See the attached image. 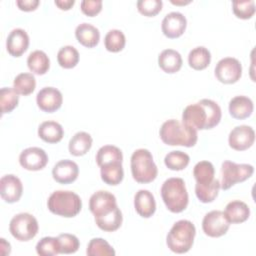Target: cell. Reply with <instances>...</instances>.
<instances>
[{"label":"cell","instance_id":"5bb4252c","mask_svg":"<svg viewBox=\"0 0 256 256\" xmlns=\"http://www.w3.org/2000/svg\"><path fill=\"white\" fill-rule=\"evenodd\" d=\"M36 103L43 112L53 113L61 107L63 96L55 87H44L37 93Z\"/></svg>","mask_w":256,"mask_h":256},{"label":"cell","instance_id":"f546056e","mask_svg":"<svg viewBox=\"0 0 256 256\" xmlns=\"http://www.w3.org/2000/svg\"><path fill=\"white\" fill-rule=\"evenodd\" d=\"M94 220H95V223L98 226V228H100L101 230H103L105 232H113V231H116L117 229H119L120 226L122 225L123 216H122V212H121L120 208L117 207L111 213H109L105 216H102V217L94 218Z\"/></svg>","mask_w":256,"mask_h":256},{"label":"cell","instance_id":"9c48e42d","mask_svg":"<svg viewBox=\"0 0 256 256\" xmlns=\"http://www.w3.org/2000/svg\"><path fill=\"white\" fill-rule=\"evenodd\" d=\"M214 74L219 82L223 84H233L242 76V65L236 58L225 57L217 62Z\"/></svg>","mask_w":256,"mask_h":256},{"label":"cell","instance_id":"8fae6325","mask_svg":"<svg viewBox=\"0 0 256 256\" xmlns=\"http://www.w3.org/2000/svg\"><path fill=\"white\" fill-rule=\"evenodd\" d=\"M118 207L116 197L105 190H99L91 195L89 199V209L94 218L105 216Z\"/></svg>","mask_w":256,"mask_h":256},{"label":"cell","instance_id":"cb8c5ba5","mask_svg":"<svg viewBox=\"0 0 256 256\" xmlns=\"http://www.w3.org/2000/svg\"><path fill=\"white\" fill-rule=\"evenodd\" d=\"M38 136L44 142L55 144L62 140L64 130L62 125L56 121H44L38 127Z\"/></svg>","mask_w":256,"mask_h":256},{"label":"cell","instance_id":"44dd1931","mask_svg":"<svg viewBox=\"0 0 256 256\" xmlns=\"http://www.w3.org/2000/svg\"><path fill=\"white\" fill-rule=\"evenodd\" d=\"M224 215L230 224H240L249 218L250 208L243 201L233 200L226 205Z\"/></svg>","mask_w":256,"mask_h":256},{"label":"cell","instance_id":"7c38bea8","mask_svg":"<svg viewBox=\"0 0 256 256\" xmlns=\"http://www.w3.org/2000/svg\"><path fill=\"white\" fill-rule=\"evenodd\" d=\"M255 141V132L251 126L240 125L234 127L228 136L229 146L236 151H244L250 148Z\"/></svg>","mask_w":256,"mask_h":256},{"label":"cell","instance_id":"d6a6232c","mask_svg":"<svg viewBox=\"0 0 256 256\" xmlns=\"http://www.w3.org/2000/svg\"><path fill=\"white\" fill-rule=\"evenodd\" d=\"M57 61L64 69L74 68L79 62V52L71 45L63 46L57 53Z\"/></svg>","mask_w":256,"mask_h":256},{"label":"cell","instance_id":"52a82bcc","mask_svg":"<svg viewBox=\"0 0 256 256\" xmlns=\"http://www.w3.org/2000/svg\"><path fill=\"white\" fill-rule=\"evenodd\" d=\"M254 173V167L251 164H238L226 160L221 165L220 189L228 190L237 183L249 179Z\"/></svg>","mask_w":256,"mask_h":256},{"label":"cell","instance_id":"d6986e66","mask_svg":"<svg viewBox=\"0 0 256 256\" xmlns=\"http://www.w3.org/2000/svg\"><path fill=\"white\" fill-rule=\"evenodd\" d=\"M134 208L138 215L150 218L156 211V201L149 190L141 189L134 195Z\"/></svg>","mask_w":256,"mask_h":256},{"label":"cell","instance_id":"4316f807","mask_svg":"<svg viewBox=\"0 0 256 256\" xmlns=\"http://www.w3.org/2000/svg\"><path fill=\"white\" fill-rule=\"evenodd\" d=\"M101 179L104 183L116 186L120 184L124 178V170L122 167V163L115 162L105 164L100 167Z\"/></svg>","mask_w":256,"mask_h":256},{"label":"cell","instance_id":"4dcf8cb0","mask_svg":"<svg viewBox=\"0 0 256 256\" xmlns=\"http://www.w3.org/2000/svg\"><path fill=\"white\" fill-rule=\"evenodd\" d=\"M220 190V181L214 179L211 183L208 184H198L195 185V194L198 200L202 203H211L213 202L219 193Z\"/></svg>","mask_w":256,"mask_h":256},{"label":"cell","instance_id":"6da1fadb","mask_svg":"<svg viewBox=\"0 0 256 256\" xmlns=\"http://www.w3.org/2000/svg\"><path fill=\"white\" fill-rule=\"evenodd\" d=\"M221 117V108L215 101L201 99L183 110L182 123L195 130H208L217 126Z\"/></svg>","mask_w":256,"mask_h":256},{"label":"cell","instance_id":"2e32d148","mask_svg":"<svg viewBox=\"0 0 256 256\" xmlns=\"http://www.w3.org/2000/svg\"><path fill=\"white\" fill-rule=\"evenodd\" d=\"M186 17L180 12H170L165 15L161 23L163 34L170 39L180 37L186 30Z\"/></svg>","mask_w":256,"mask_h":256},{"label":"cell","instance_id":"74e56055","mask_svg":"<svg viewBox=\"0 0 256 256\" xmlns=\"http://www.w3.org/2000/svg\"><path fill=\"white\" fill-rule=\"evenodd\" d=\"M19 94L14 88L3 87L0 90V104L2 114L12 112L19 103Z\"/></svg>","mask_w":256,"mask_h":256},{"label":"cell","instance_id":"4fadbf2b","mask_svg":"<svg viewBox=\"0 0 256 256\" xmlns=\"http://www.w3.org/2000/svg\"><path fill=\"white\" fill-rule=\"evenodd\" d=\"M19 163L28 171H39L47 165L48 156L40 147H29L20 153Z\"/></svg>","mask_w":256,"mask_h":256},{"label":"cell","instance_id":"1f68e13d","mask_svg":"<svg viewBox=\"0 0 256 256\" xmlns=\"http://www.w3.org/2000/svg\"><path fill=\"white\" fill-rule=\"evenodd\" d=\"M13 88L18 94L28 96L36 88V79L32 73H20L14 78Z\"/></svg>","mask_w":256,"mask_h":256},{"label":"cell","instance_id":"bcb514c9","mask_svg":"<svg viewBox=\"0 0 256 256\" xmlns=\"http://www.w3.org/2000/svg\"><path fill=\"white\" fill-rule=\"evenodd\" d=\"M0 252L2 255H8L11 252V245L4 238L0 239Z\"/></svg>","mask_w":256,"mask_h":256},{"label":"cell","instance_id":"b9f144b4","mask_svg":"<svg viewBox=\"0 0 256 256\" xmlns=\"http://www.w3.org/2000/svg\"><path fill=\"white\" fill-rule=\"evenodd\" d=\"M163 2L161 0H139L137 9L139 13L147 17L156 16L162 10Z\"/></svg>","mask_w":256,"mask_h":256},{"label":"cell","instance_id":"7bdbcfd3","mask_svg":"<svg viewBox=\"0 0 256 256\" xmlns=\"http://www.w3.org/2000/svg\"><path fill=\"white\" fill-rule=\"evenodd\" d=\"M102 1L101 0H83L80 4L81 11L89 17H94L99 14L102 10Z\"/></svg>","mask_w":256,"mask_h":256},{"label":"cell","instance_id":"f1b7e54d","mask_svg":"<svg viewBox=\"0 0 256 256\" xmlns=\"http://www.w3.org/2000/svg\"><path fill=\"white\" fill-rule=\"evenodd\" d=\"M123 161V154L122 151L114 146V145H104L99 148L96 154V163L99 167L109 164L119 162L122 163Z\"/></svg>","mask_w":256,"mask_h":256},{"label":"cell","instance_id":"484cf974","mask_svg":"<svg viewBox=\"0 0 256 256\" xmlns=\"http://www.w3.org/2000/svg\"><path fill=\"white\" fill-rule=\"evenodd\" d=\"M27 66L29 70L36 75H44L50 68V59L42 50L31 52L27 58Z\"/></svg>","mask_w":256,"mask_h":256},{"label":"cell","instance_id":"ffe728a7","mask_svg":"<svg viewBox=\"0 0 256 256\" xmlns=\"http://www.w3.org/2000/svg\"><path fill=\"white\" fill-rule=\"evenodd\" d=\"M228 108L229 113L233 118L242 120L251 116L254 110V105L249 97L238 95L230 100Z\"/></svg>","mask_w":256,"mask_h":256},{"label":"cell","instance_id":"60d3db41","mask_svg":"<svg viewBox=\"0 0 256 256\" xmlns=\"http://www.w3.org/2000/svg\"><path fill=\"white\" fill-rule=\"evenodd\" d=\"M232 10L237 18L247 20L252 18L255 14V2L253 0L246 1H233Z\"/></svg>","mask_w":256,"mask_h":256},{"label":"cell","instance_id":"ba28073f","mask_svg":"<svg viewBox=\"0 0 256 256\" xmlns=\"http://www.w3.org/2000/svg\"><path fill=\"white\" fill-rule=\"evenodd\" d=\"M39 230L37 219L30 213L16 214L10 221L9 231L18 241L26 242L33 239Z\"/></svg>","mask_w":256,"mask_h":256},{"label":"cell","instance_id":"7a4b0ae2","mask_svg":"<svg viewBox=\"0 0 256 256\" xmlns=\"http://www.w3.org/2000/svg\"><path fill=\"white\" fill-rule=\"evenodd\" d=\"M162 142L169 146L193 147L198 140L197 130L176 119L165 121L159 130Z\"/></svg>","mask_w":256,"mask_h":256},{"label":"cell","instance_id":"8d00e7d4","mask_svg":"<svg viewBox=\"0 0 256 256\" xmlns=\"http://www.w3.org/2000/svg\"><path fill=\"white\" fill-rule=\"evenodd\" d=\"M86 254L88 256H114L115 250L103 238H92L88 245Z\"/></svg>","mask_w":256,"mask_h":256},{"label":"cell","instance_id":"836d02e7","mask_svg":"<svg viewBox=\"0 0 256 256\" xmlns=\"http://www.w3.org/2000/svg\"><path fill=\"white\" fill-rule=\"evenodd\" d=\"M215 169L211 162L200 161L193 168V176L198 184H208L214 180Z\"/></svg>","mask_w":256,"mask_h":256},{"label":"cell","instance_id":"d4e9b609","mask_svg":"<svg viewBox=\"0 0 256 256\" xmlns=\"http://www.w3.org/2000/svg\"><path fill=\"white\" fill-rule=\"evenodd\" d=\"M93 139L91 135L84 131H79L72 136L68 144V150L71 155L79 157L85 155L91 148Z\"/></svg>","mask_w":256,"mask_h":256},{"label":"cell","instance_id":"7dc6e473","mask_svg":"<svg viewBox=\"0 0 256 256\" xmlns=\"http://www.w3.org/2000/svg\"><path fill=\"white\" fill-rule=\"evenodd\" d=\"M191 1H174V0H171V3L174 4V5H186V4H189Z\"/></svg>","mask_w":256,"mask_h":256},{"label":"cell","instance_id":"8992f818","mask_svg":"<svg viewBox=\"0 0 256 256\" xmlns=\"http://www.w3.org/2000/svg\"><path fill=\"white\" fill-rule=\"evenodd\" d=\"M131 173L133 179L141 184H147L154 181L158 174V169L154 163L151 152L140 148L135 150L130 159Z\"/></svg>","mask_w":256,"mask_h":256},{"label":"cell","instance_id":"603a6c76","mask_svg":"<svg viewBox=\"0 0 256 256\" xmlns=\"http://www.w3.org/2000/svg\"><path fill=\"white\" fill-rule=\"evenodd\" d=\"M183 61L180 53L174 49H165L158 56L159 67L168 74L178 72L182 67Z\"/></svg>","mask_w":256,"mask_h":256},{"label":"cell","instance_id":"83f0119b","mask_svg":"<svg viewBox=\"0 0 256 256\" xmlns=\"http://www.w3.org/2000/svg\"><path fill=\"white\" fill-rule=\"evenodd\" d=\"M211 62V53L204 46L193 48L188 54V64L194 70H203Z\"/></svg>","mask_w":256,"mask_h":256},{"label":"cell","instance_id":"7402d4cb","mask_svg":"<svg viewBox=\"0 0 256 256\" xmlns=\"http://www.w3.org/2000/svg\"><path fill=\"white\" fill-rule=\"evenodd\" d=\"M75 37L84 47L93 48L99 43L100 32L92 24L81 23L75 29Z\"/></svg>","mask_w":256,"mask_h":256},{"label":"cell","instance_id":"f6af8a7d","mask_svg":"<svg viewBox=\"0 0 256 256\" xmlns=\"http://www.w3.org/2000/svg\"><path fill=\"white\" fill-rule=\"evenodd\" d=\"M55 5L60 9V10H70L73 5L75 4L74 0H55L54 1Z\"/></svg>","mask_w":256,"mask_h":256},{"label":"cell","instance_id":"5b68a950","mask_svg":"<svg viewBox=\"0 0 256 256\" xmlns=\"http://www.w3.org/2000/svg\"><path fill=\"white\" fill-rule=\"evenodd\" d=\"M47 207L55 215L71 218L81 211L82 201L79 195L73 191L57 190L49 196Z\"/></svg>","mask_w":256,"mask_h":256},{"label":"cell","instance_id":"ee69618b","mask_svg":"<svg viewBox=\"0 0 256 256\" xmlns=\"http://www.w3.org/2000/svg\"><path fill=\"white\" fill-rule=\"evenodd\" d=\"M40 4L39 0H17L16 5L21 11L30 12L37 9L38 5Z\"/></svg>","mask_w":256,"mask_h":256},{"label":"cell","instance_id":"ac0fdd59","mask_svg":"<svg viewBox=\"0 0 256 256\" xmlns=\"http://www.w3.org/2000/svg\"><path fill=\"white\" fill-rule=\"evenodd\" d=\"M29 47V36L22 28L13 29L6 39L7 52L13 57H20Z\"/></svg>","mask_w":256,"mask_h":256},{"label":"cell","instance_id":"ab89813d","mask_svg":"<svg viewBox=\"0 0 256 256\" xmlns=\"http://www.w3.org/2000/svg\"><path fill=\"white\" fill-rule=\"evenodd\" d=\"M57 239L59 243L60 254H73L79 249L80 241L73 234L63 233L58 235Z\"/></svg>","mask_w":256,"mask_h":256},{"label":"cell","instance_id":"d590c367","mask_svg":"<svg viewBox=\"0 0 256 256\" xmlns=\"http://www.w3.org/2000/svg\"><path fill=\"white\" fill-rule=\"evenodd\" d=\"M190 162V157L187 153L179 150H174L166 154L164 158L165 166L173 171H181L185 169Z\"/></svg>","mask_w":256,"mask_h":256},{"label":"cell","instance_id":"f35d334b","mask_svg":"<svg viewBox=\"0 0 256 256\" xmlns=\"http://www.w3.org/2000/svg\"><path fill=\"white\" fill-rule=\"evenodd\" d=\"M36 252L40 256H55L60 254L57 237H43L36 244Z\"/></svg>","mask_w":256,"mask_h":256},{"label":"cell","instance_id":"277c9868","mask_svg":"<svg viewBox=\"0 0 256 256\" xmlns=\"http://www.w3.org/2000/svg\"><path fill=\"white\" fill-rule=\"evenodd\" d=\"M196 228L189 220H179L173 224L166 237L168 248L177 254L187 253L193 246Z\"/></svg>","mask_w":256,"mask_h":256},{"label":"cell","instance_id":"9a60e30c","mask_svg":"<svg viewBox=\"0 0 256 256\" xmlns=\"http://www.w3.org/2000/svg\"><path fill=\"white\" fill-rule=\"evenodd\" d=\"M23 193V185L21 180L13 175L7 174L0 179V195L7 203L18 202Z\"/></svg>","mask_w":256,"mask_h":256},{"label":"cell","instance_id":"3957f363","mask_svg":"<svg viewBox=\"0 0 256 256\" xmlns=\"http://www.w3.org/2000/svg\"><path fill=\"white\" fill-rule=\"evenodd\" d=\"M160 192L162 200L170 212L180 213L187 208L189 196L182 178H168L162 184Z\"/></svg>","mask_w":256,"mask_h":256},{"label":"cell","instance_id":"e575fe53","mask_svg":"<svg viewBox=\"0 0 256 256\" xmlns=\"http://www.w3.org/2000/svg\"><path fill=\"white\" fill-rule=\"evenodd\" d=\"M104 45L107 51L112 53L120 52L126 45V37L121 30L112 29L107 32L104 38Z\"/></svg>","mask_w":256,"mask_h":256},{"label":"cell","instance_id":"e0dca14e","mask_svg":"<svg viewBox=\"0 0 256 256\" xmlns=\"http://www.w3.org/2000/svg\"><path fill=\"white\" fill-rule=\"evenodd\" d=\"M79 175V167L76 162L64 159L57 162L52 169L53 179L60 184H70Z\"/></svg>","mask_w":256,"mask_h":256},{"label":"cell","instance_id":"30bf717a","mask_svg":"<svg viewBox=\"0 0 256 256\" xmlns=\"http://www.w3.org/2000/svg\"><path fill=\"white\" fill-rule=\"evenodd\" d=\"M230 227V223L223 211L212 210L205 214L202 220L203 232L212 238H218L225 235Z\"/></svg>","mask_w":256,"mask_h":256}]
</instances>
